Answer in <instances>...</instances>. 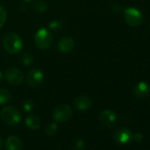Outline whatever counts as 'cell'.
I'll return each instance as SVG.
<instances>
[{
    "mask_svg": "<svg viewBox=\"0 0 150 150\" xmlns=\"http://www.w3.org/2000/svg\"><path fill=\"white\" fill-rule=\"evenodd\" d=\"M3 46L8 53L17 54L23 48V41L18 34L11 32L4 36Z\"/></svg>",
    "mask_w": 150,
    "mask_h": 150,
    "instance_id": "6da1fadb",
    "label": "cell"
},
{
    "mask_svg": "<svg viewBox=\"0 0 150 150\" xmlns=\"http://www.w3.org/2000/svg\"><path fill=\"white\" fill-rule=\"evenodd\" d=\"M0 117L5 124L11 126L18 125L21 120V111L13 106L4 107L0 111Z\"/></svg>",
    "mask_w": 150,
    "mask_h": 150,
    "instance_id": "7a4b0ae2",
    "label": "cell"
},
{
    "mask_svg": "<svg viewBox=\"0 0 150 150\" xmlns=\"http://www.w3.org/2000/svg\"><path fill=\"white\" fill-rule=\"evenodd\" d=\"M35 43L41 50H47L52 43V35L47 28H40L35 35Z\"/></svg>",
    "mask_w": 150,
    "mask_h": 150,
    "instance_id": "3957f363",
    "label": "cell"
},
{
    "mask_svg": "<svg viewBox=\"0 0 150 150\" xmlns=\"http://www.w3.org/2000/svg\"><path fill=\"white\" fill-rule=\"evenodd\" d=\"M125 22L131 27H139L143 21V15L141 12L135 7H128L125 10L124 15Z\"/></svg>",
    "mask_w": 150,
    "mask_h": 150,
    "instance_id": "277c9868",
    "label": "cell"
},
{
    "mask_svg": "<svg viewBox=\"0 0 150 150\" xmlns=\"http://www.w3.org/2000/svg\"><path fill=\"white\" fill-rule=\"evenodd\" d=\"M71 116L72 110L68 104H59L52 112V117L57 123L66 122L71 117Z\"/></svg>",
    "mask_w": 150,
    "mask_h": 150,
    "instance_id": "5b68a950",
    "label": "cell"
},
{
    "mask_svg": "<svg viewBox=\"0 0 150 150\" xmlns=\"http://www.w3.org/2000/svg\"><path fill=\"white\" fill-rule=\"evenodd\" d=\"M5 78L8 83L13 86L21 85L25 79L23 71L16 67H11L7 69L5 72Z\"/></svg>",
    "mask_w": 150,
    "mask_h": 150,
    "instance_id": "8992f818",
    "label": "cell"
},
{
    "mask_svg": "<svg viewBox=\"0 0 150 150\" xmlns=\"http://www.w3.org/2000/svg\"><path fill=\"white\" fill-rule=\"evenodd\" d=\"M27 83L31 88H36L40 86L44 79V74L41 69H32L27 75Z\"/></svg>",
    "mask_w": 150,
    "mask_h": 150,
    "instance_id": "52a82bcc",
    "label": "cell"
},
{
    "mask_svg": "<svg viewBox=\"0 0 150 150\" xmlns=\"http://www.w3.org/2000/svg\"><path fill=\"white\" fill-rule=\"evenodd\" d=\"M114 139L118 144H127L132 139V132L126 127H120L116 131L114 134Z\"/></svg>",
    "mask_w": 150,
    "mask_h": 150,
    "instance_id": "ba28073f",
    "label": "cell"
},
{
    "mask_svg": "<svg viewBox=\"0 0 150 150\" xmlns=\"http://www.w3.org/2000/svg\"><path fill=\"white\" fill-rule=\"evenodd\" d=\"M99 120L103 126L111 127L117 120V114L111 110H105L101 112L99 116Z\"/></svg>",
    "mask_w": 150,
    "mask_h": 150,
    "instance_id": "9c48e42d",
    "label": "cell"
},
{
    "mask_svg": "<svg viewBox=\"0 0 150 150\" xmlns=\"http://www.w3.org/2000/svg\"><path fill=\"white\" fill-rule=\"evenodd\" d=\"M92 105V100L89 96L86 95H81L78 96L76 98L73 100V106L78 110H88Z\"/></svg>",
    "mask_w": 150,
    "mask_h": 150,
    "instance_id": "30bf717a",
    "label": "cell"
},
{
    "mask_svg": "<svg viewBox=\"0 0 150 150\" xmlns=\"http://www.w3.org/2000/svg\"><path fill=\"white\" fill-rule=\"evenodd\" d=\"M133 94L137 98H146L150 94V86L145 81H140L135 85L133 88Z\"/></svg>",
    "mask_w": 150,
    "mask_h": 150,
    "instance_id": "8fae6325",
    "label": "cell"
},
{
    "mask_svg": "<svg viewBox=\"0 0 150 150\" xmlns=\"http://www.w3.org/2000/svg\"><path fill=\"white\" fill-rule=\"evenodd\" d=\"M74 41L72 38L69 36H64L62 37L57 43V49L62 53H69L72 51L74 49Z\"/></svg>",
    "mask_w": 150,
    "mask_h": 150,
    "instance_id": "7c38bea8",
    "label": "cell"
},
{
    "mask_svg": "<svg viewBox=\"0 0 150 150\" xmlns=\"http://www.w3.org/2000/svg\"><path fill=\"white\" fill-rule=\"evenodd\" d=\"M6 150H23V143L19 137L12 135L6 141Z\"/></svg>",
    "mask_w": 150,
    "mask_h": 150,
    "instance_id": "4fadbf2b",
    "label": "cell"
},
{
    "mask_svg": "<svg viewBox=\"0 0 150 150\" xmlns=\"http://www.w3.org/2000/svg\"><path fill=\"white\" fill-rule=\"evenodd\" d=\"M26 126L31 130L39 129L41 126V119L36 115H29L25 121Z\"/></svg>",
    "mask_w": 150,
    "mask_h": 150,
    "instance_id": "5bb4252c",
    "label": "cell"
},
{
    "mask_svg": "<svg viewBox=\"0 0 150 150\" xmlns=\"http://www.w3.org/2000/svg\"><path fill=\"white\" fill-rule=\"evenodd\" d=\"M32 8L35 12L43 13L47 10V4L43 0H35L32 4Z\"/></svg>",
    "mask_w": 150,
    "mask_h": 150,
    "instance_id": "9a60e30c",
    "label": "cell"
},
{
    "mask_svg": "<svg viewBox=\"0 0 150 150\" xmlns=\"http://www.w3.org/2000/svg\"><path fill=\"white\" fill-rule=\"evenodd\" d=\"M12 98L11 93L6 88H0V105L7 103Z\"/></svg>",
    "mask_w": 150,
    "mask_h": 150,
    "instance_id": "2e32d148",
    "label": "cell"
},
{
    "mask_svg": "<svg viewBox=\"0 0 150 150\" xmlns=\"http://www.w3.org/2000/svg\"><path fill=\"white\" fill-rule=\"evenodd\" d=\"M57 129H58V127H57V123H55V122L50 123V124L46 126V128H45V132H46L47 135L53 136V135H55V134L57 133Z\"/></svg>",
    "mask_w": 150,
    "mask_h": 150,
    "instance_id": "e0dca14e",
    "label": "cell"
},
{
    "mask_svg": "<svg viewBox=\"0 0 150 150\" xmlns=\"http://www.w3.org/2000/svg\"><path fill=\"white\" fill-rule=\"evenodd\" d=\"M7 19V13L6 11V9L0 5V28H2Z\"/></svg>",
    "mask_w": 150,
    "mask_h": 150,
    "instance_id": "ac0fdd59",
    "label": "cell"
},
{
    "mask_svg": "<svg viewBox=\"0 0 150 150\" xmlns=\"http://www.w3.org/2000/svg\"><path fill=\"white\" fill-rule=\"evenodd\" d=\"M35 107V104H34V102L30 99H27L23 102L22 103V108L23 110L26 111V112H29L31 111Z\"/></svg>",
    "mask_w": 150,
    "mask_h": 150,
    "instance_id": "d6986e66",
    "label": "cell"
},
{
    "mask_svg": "<svg viewBox=\"0 0 150 150\" xmlns=\"http://www.w3.org/2000/svg\"><path fill=\"white\" fill-rule=\"evenodd\" d=\"M64 27V24L61 21H53L49 24V28L51 30H60Z\"/></svg>",
    "mask_w": 150,
    "mask_h": 150,
    "instance_id": "ffe728a7",
    "label": "cell"
},
{
    "mask_svg": "<svg viewBox=\"0 0 150 150\" xmlns=\"http://www.w3.org/2000/svg\"><path fill=\"white\" fill-rule=\"evenodd\" d=\"M22 62L23 64L26 65V66H28V65H31L33 63H34V58H33V56L29 53H25L23 55V57H22Z\"/></svg>",
    "mask_w": 150,
    "mask_h": 150,
    "instance_id": "44dd1931",
    "label": "cell"
},
{
    "mask_svg": "<svg viewBox=\"0 0 150 150\" xmlns=\"http://www.w3.org/2000/svg\"><path fill=\"white\" fill-rule=\"evenodd\" d=\"M132 139L136 142H141L143 139V135L140 132H137L132 134Z\"/></svg>",
    "mask_w": 150,
    "mask_h": 150,
    "instance_id": "7402d4cb",
    "label": "cell"
},
{
    "mask_svg": "<svg viewBox=\"0 0 150 150\" xmlns=\"http://www.w3.org/2000/svg\"><path fill=\"white\" fill-rule=\"evenodd\" d=\"M83 146H84V142L81 139H79L77 141V145H76V148L78 149H81V148H83Z\"/></svg>",
    "mask_w": 150,
    "mask_h": 150,
    "instance_id": "603a6c76",
    "label": "cell"
},
{
    "mask_svg": "<svg viewBox=\"0 0 150 150\" xmlns=\"http://www.w3.org/2000/svg\"><path fill=\"white\" fill-rule=\"evenodd\" d=\"M3 80V74H2V72L0 71V81H1Z\"/></svg>",
    "mask_w": 150,
    "mask_h": 150,
    "instance_id": "cb8c5ba5",
    "label": "cell"
},
{
    "mask_svg": "<svg viewBox=\"0 0 150 150\" xmlns=\"http://www.w3.org/2000/svg\"><path fill=\"white\" fill-rule=\"evenodd\" d=\"M1 146H2V138L0 136V149H1Z\"/></svg>",
    "mask_w": 150,
    "mask_h": 150,
    "instance_id": "d4e9b609",
    "label": "cell"
},
{
    "mask_svg": "<svg viewBox=\"0 0 150 150\" xmlns=\"http://www.w3.org/2000/svg\"><path fill=\"white\" fill-rule=\"evenodd\" d=\"M25 2H30V1H33V0H23Z\"/></svg>",
    "mask_w": 150,
    "mask_h": 150,
    "instance_id": "484cf974",
    "label": "cell"
}]
</instances>
